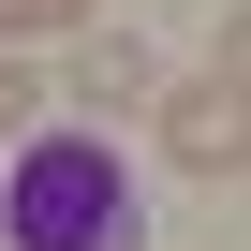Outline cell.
Listing matches in <instances>:
<instances>
[{
	"mask_svg": "<svg viewBox=\"0 0 251 251\" xmlns=\"http://www.w3.org/2000/svg\"><path fill=\"white\" fill-rule=\"evenodd\" d=\"M0 251H148V192L118 133H30L0 163Z\"/></svg>",
	"mask_w": 251,
	"mask_h": 251,
	"instance_id": "obj_1",
	"label": "cell"
},
{
	"mask_svg": "<svg viewBox=\"0 0 251 251\" xmlns=\"http://www.w3.org/2000/svg\"><path fill=\"white\" fill-rule=\"evenodd\" d=\"M148 133H163V163H177V177H236V163H251V103H236L222 74H192V89H163V103H148Z\"/></svg>",
	"mask_w": 251,
	"mask_h": 251,
	"instance_id": "obj_2",
	"label": "cell"
},
{
	"mask_svg": "<svg viewBox=\"0 0 251 251\" xmlns=\"http://www.w3.org/2000/svg\"><path fill=\"white\" fill-rule=\"evenodd\" d=\"M74 103H89V118H148V103H163L148 30H74Z\"/></svg>",
	"mask_w": 251,
	"mask_h": 251,
	"instance_id": "obj_3",
	"label": "cell"
},
{
	"mask_svg": "<svg viewBox=\"0 0 251 251\" xmlns=\"http://www.w3.org/2000/svg\"><path fill=\"white\" fill-rule=\"evenodd\" d=\"M103 0H0V59H30V45H59V30H89Z\"/></svg>",
	"mask_w": 251,
	"mask_h": 251,
	"instance_id": "obj_4",
	"label": "cell"
},
{
	"mask_svg": "<svg viewBox=\"0 0 251 251\" xmlns=\"http://www.w3.org/2000/svg\"><path fill=\"white\" fill-rule=\"evenodd\" d=\"M15 118H45V74H30V59H0V133H15Z\"/></svg>",
	"mask_w": 251,
	"mask_h": 251,
	"instance_id": "obj_5",
	"label": "cell"
},
{
	"mask_svg": "<svg viewBox=\"0 0 251 251\" xmlns=\"http://www.w3.org/2000/svg\"><path fill=\"white\" fill-rule=\"evenodd\" d=\"M222 89L251 103V15H222Z\"/></svg>",
	"mask_w": 251,
	"mask_h": 251,
	"instance_id": "obj_6",
	"label": "cell"
}]
</instances>
